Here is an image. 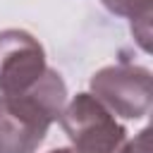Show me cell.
<instances>
[{
	"label": "cell",
	"mask_w": 153,
	"mask_h": 153,
	"mask_svg": "<svg viewBox=\"0 0 153 153\" xmlns=\"http://www.w3.org/2000/svg\"><path fill=\"white\" fill-rule=\"evenodd\" d=\"M67 105V86L55 69L24 93L0 96V153H33Z\"/></svg>",
	"instance_id": "obj_1"
},
{
	"label": "cell",
	"mask_w": 153,
	"mask_h": 153,
	"mask_svg": "<svg viewBox=\"0 0 153 153\" xmlns=\"http://www.w3.org/2000/svg\"><path fill=\"white\" fill-rule=\"evenodd\" d=\"M57 120L72 141V153H120L127 141V129L91 93H76Z\"/></svg>",
	"instance_id": "obj_2"
},
{
	"label": "cell",
	"mask_w": 153,
	"mask_h": 153,
	"mask_svg": "<svg viewBox=\"0 0 153 153\" xmlns=\"http://www.w3.org/2000/svg\"><path fill=\"white\" fill-rule=\"evenodd\" d=\"M91 96L100 100L112 115L124 120H141L151 110V69L141 65H108L98 69L91 81Z\"/></svg>",
	"instance_id": "obj_3"
},
{
	"label": "cell",
	"mask_w": 153,
	"mask_h": 153,
	"mask_svg": "<svg viewBox=\"0 0 153 153\" xmlns=\"http://www.w3.org/2000/svg\"><path fill=\"white\" fill-rule=\"evenodd\" d=\"M45 50L24 29L0 31V91L24 93L45 72Z\"/></svg>",
	"instance_id": "obj_4"
},
{
	"label": "cell",
	"mask_w": 153,
	"mask_h": 153,
	"mask_svg": "<svg viewBox=\"0 0 153 153\" xmlns=\"http://www.w3.org/2000/svg\"><path fill=\"white\" fill-rule=\"evenodd\" d=\"M103 5H105L112 14L129 17L131 22H134V19H141V17H151V14H153L151 0H103Z\"/></svg>",
	"instance_id": "obj_5"
},
{
	"label": "cell",
	"mask_w": 153,
	"mask_h": 153,
	"mask_svg": "<svg viewBox=\"0 0 153 153\" xmlns=\"http://www.w3.org/2000/svg\"><path fill=\"white\" fill-rule=\"evenodd\" d=\"M120 153H151V129H141L131 141H124Z\"/></svg>",
	"instance_id": "obj_6"
},
{
	"label": "cell",
	"mask_w": 153,
	"mask_h": 153,
	"mask_svg": "<svg viewBox=\"0 0 153 153\" xmlns=\"http://www.w3.org/2000/svg\"><path fill=\"white\" fill-rule=\"evenodd\" d=\"M48 153H72V148H55V151H48Z\"/></svg>",
	"instance_id": "obj_7"
}]
</instances>
